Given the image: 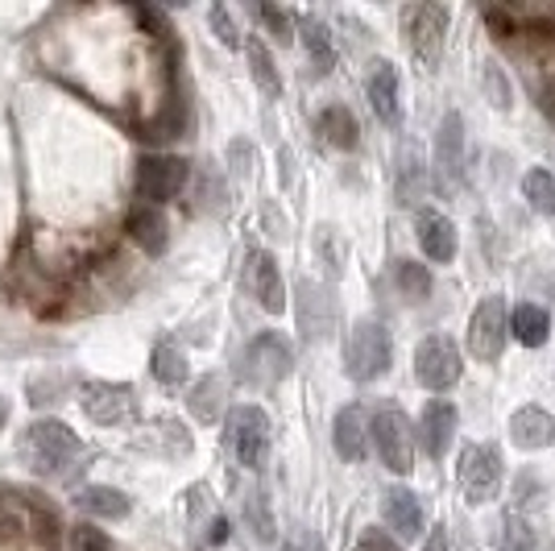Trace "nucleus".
I'll return each mask as SVG.
<instances>
[{"label": "nucleus", "instance_id": "4468645a", "mask_svg": "<svg viewBox=\"0 0 555 551\" xmlns=\"http://www.w3.org/2000/svg\"><path fill=\"white\" fill-rule=\"evenodd\" d=\"M456 423H461V414L452 402H427V411L418 419V439H423V452L431 460H443V452L452 448V439H456Z\"/></svg>", "mask_w": 555, "mask_h": 551}, {"label": "nucleus", "instance_id": "c9c22d12", "mask_svg": "<svg viewBox=\"0 0 555 551\" xmlns=\"http://www.w3.org/2000/svg\"><path fill=\"white\" fill-rule=\"evenodd\" d=\"M208 22H211V34H216L224 47H229V50L241 47V29H236V22H232V13L224 9V4H211Z\"/></svg>", "mask_w": 555, "mask_h": 551}, {"label": "nucleus", "instance_id": "c756f323", "mask_svg": "<svg viewBox=\"0 0 555 551\" xmlns=\"http://www.w3.org/2000/svg\"><path fill=\"white\" fill-rule=\"evenodd\" d=\"M249 71H254V79H257V88L266 95H278L282 92V79H278V67H274V59H270V50L261 47V42H249Z\"/></svg>", "mask_w": 555, "mask_h": 551}, {"label": "nucleus", "instance_id": "4c0bfd02", "mask_svg": "<svg viewBox=\"0 0 555 551\" xmlns=\"http://www.w3.org/2000/svg\"><path fill=\"white\" fill-rule=\"evenodd\" d=\"M257 17H261V25L278 38V47H286V42L295 38V34H291V17H286L282 9H274V4H257Z\"/></svg>", "mask_w": 555, "mask_h": 551}, {"label": "nucleus", "instance_id": "6e6552de", "mask_svg": "<svg viewBox=\"0 0 555 551\" xmlns=\"http://www.w3.org/2000/svg\"><path fill=\"white\" fill-rule=\"evenodd\" d=\"M373 439H377V457L390 473H411L415 469V436H411V419L402 411H377L373 419Z\"/></svg>", "mask_w": 555, "mask_h": 551}, {"label": "nucleus", "instance_id": "aec40b11", "mask_svg": "<svg viewBox=\"0 0 555 551\" xmlns=\"http://www.w3.org/2000/svg\"><path fill=\"white\" fill-rule=\"evenodd\" d=\"M386 523H390L393 535H402V539H418L423 527H427V518H423V502H418L411 489H390L386 494Z\"/></svg>", "mask_w": 555, "mask_h": 551}, {"label": "nucleus", "instance_id": "f3484780", "mask_svg": "<svg viewBox=\"0 0 555 551\" xmlns=\"http://www.w3.org/2000/svg\"><path fill=\"white\" fill-rule=\"evenodd\" d=\"M365 92H370V108L373 116L382 120V125H398L402 120V100H398V71L393 63H377L370 75V84H365Z\"/></svg>", "mask_w": 555, "mask_h": 551}, {"label": "nucleus", "instance_id": "2eb2a0df", "mask_svg": "<svg viewBox=\"0 0 555 551\" xmlns=\"http://www.w3.org/2000/svg\"><path fill=\"white\" fill-rule=\"evenodd\" d=\"M509 439L514 448L522 452H539V448H552L555 444V419L543 407H518L509 414Z\"/></svg>", "mask_w": 555, "mask_h": 551}, {"label": "nucleus", "instance_id": "f704fd0d", "mask_svg": "<svg viewBox=\"0 0 555 551\" xmlns=\"http://www.w3.org/2000/svg\"><path fill=\"white\" fill-rule=\"evenodd\" d=\"M29 530L38 535L42 548H59V518L50 514L47 505H38V502L29 505Z\"/></svg>", "mask_w": 555, "mask_h": 551}, {"label": "nucleus", "instance_id": "37998d69", "mask_svg": "<svg viewBox=\"0 0 555 551\" xmlns=\"http://www.w3.org/2000/svg\"><path fill=\"white\" fill-rule=\"evenodd\" d=\"M531 551H555V543H552V539H543V535H534Z\"/></svg>", "mask_w": 555, "mask_h": 551}, {"label": "nucleus", "instance_id": "e433bc0d", "mask_svg": "<svg viewBox=\"0 0 555 551\" xmlns=\"http://www.w3.org/2000/svg\"><path fill=\"white\" fill-rule=\"evenodd\" d=\"M70 551H113V539L92 523H83L70 530Z\"/></svg>", "mask_w": 555, "mask_h": 551}, {"label": "nucleus", "instance_id": "a211bd4d", "mask_svg": "<svg viewBox=\"0 0 555 551\" xmlns=\"http://www.w3.org/2000/svg\"><path fill=\"white\" fill-rule=\"evenodd\" d=\"M125 229H129V236H133V245H141L150 257L166 253L170 225H166V216L158 212V207H150V204L133 207V212H129V220H125Z\"/></svg>", "mask_w": 555, "mask_h": 551}, {"label": "nucleus", "instance_id": "39448f33", "mask_svg": "<svg viewBox=\"0 0 555 551\" xmlns=\"http://www.w3.org/2000/svg\"><path fill=\"white\" fill-rule=\"evenodd\" d=\"M229 444L236 460L245 464V469H266V460H270V419L261 407H232L229 414Z\"/></svg>", "mask_w": 555, "mask_h": 551}, {"label": "nucleus", "instance_id": "ea45409f", "mask_svg": "<svg viewBox=\"0 0 555 551\" xmlns=\"http://www.w3.org/2000/svg\"><path fill=\"white\" fill-rule=\"evenodd\" d=\"M357 551H402L398 543H393V535H386V530H365L361 539H357Z\"/></svg>", "mask_w": 555, "mask_h": 551}, {"label": "nucleus", "instance_id": "72a5a7b5", "mask_svg": "<svg viewBox=\"0 0 555 551\" xmlns=\"http://www.w3.org/2000/svg\"><path fill=\"white\" fill-rule=\"evenodd\" d=\"M481 84H486V95L493 108H509V84L506 75H502V67L493 63V59H486L481 63Z\"/></svg>", "mask_w": 555, "mask_h": 551}, {"label": "nucleus", "instance_id": "a878e982", "mask_svg": "<svg viewBox=\"0 0 555 551\" xmlns=\"http://www.w3.org/2000/svg\"><path fill=\"white\" fill-rule=\"evenodd\" d=\"M423 162H418L415 145L398 154V204H418L423 200Z\"/></svg>", "mask_w": 555, "mask_h": 551}, {"label": "nucleus", "instance_id": "20e7f679", "mask_svg": "<svg viewBox=\"0 0 555 551\" xmlns=\"http://www.w3.org/2000/svg\"><path fill=\"white\" fill-rule=\"evenodd\" d=\"M461 494L468 505H486L493 502L498 494H502V477H506V469H502V452L498 448H489V444H473V448H464L461 452Z\"/></svg>", "mask_w": 555, "mask_h": 551}, {"label": "nucleus", "instance_id": "2f4dec72", "mask_svg": "<svg viewBox=\"0 0 555 551\" xmlns=\"http://www.w3.org/2000/svg\"><path fill=\"white\" fill-rule=\"evenodd\" d=\"M245 523L254 527V535L261 543H274L278 539L274 514H270V505H266V494H249V498H245Z\"/></svg>", "mask_w": 555, "mask_h": 551}, {"label": "nucleus", "instance_id": "5701e85b", "mask_svg": "<svg viewBox=\"0 0 555 551\" xmlns=\"http://www.w3.org/2000/svg\"><path fill=\"white\" fill-rule=\"evenodd\" d=\"M509 328H514V336L527 348H539L552 336V316H547V307H539V303H518L514 316H509Z\"/></svg>", "mask_w": 555, "mask_h": 551}, {"label": "nucleus", "instance_id": "c03bdc74", "mask_svg": "<svg viewBox=\"0 0 555 551\" xmlns=\"http://www.w3.org/2000/svg\"><path fill=\"white\" fill-rule=\"evenodd\" d=\"M4 423H9V398L0 394V427H4Z\"/></svg>", "mask_w": 555, "mask_h": 551}, {"label": "nucleus", "instance_id": "473e14b6", "mask_svg": "<svg viewBox=\"0 0 555 551\" xmlns=\"http://www.w3.org/2000/svg\"><path fill=\"white\" fill-rule=\"evenodd\" d=\"M315 245H320V257H324V266H327V274H340L345 270V241L336 236V229L332 225H324V229L315 232Z\"/></svg>", "mask_w": 555, "mask_h": 551}, {"label": "nucleus", "instance_id": "9b49d317", "mask_svg": "<svg viewBox=\"0 0 555 551\" xmlns=\"http://www.w3.org/2000/svg\"><path fill=\"white\" fill-rule=\"evenodd\" d=\"M79 402H83V414L100 427H120L138 414V394L133 386H120V382H95L83 390Z\"/></svg>", "mask_w": 555, "mask_h": 551}, {"label": "nucleus", "instance_id": "bb28decb", "mask_svg": "<svg viewBox=\"0 0 555 551\" xmlns=\"http://www.w3.org/2000/svg\"><path fill=\"white\" fill-rule=\"evenodd\" d=\"M393 282H398L402 299H411V303H423L431 295V270H427L423 261H411V257L393 266Z\"/></svg>", "mask_w": 555, "mask_h": 551}, {"label": "nucleus", "instance_id": "58836bf2", "mask_svg": "<svg viewBox=\"0 0 555 551\" xmlns=\"http://www.w3.org/2000/svg\"><path fill=\"white\" fill-rule=\"evenodd\" d=\"M534 535H539V530H531L522 518H506V539H502V548L506 551H531Z\"/></svg>", "mask_w": 555, "mask_h": 551}, {"label": "nucleus", "instance_id": "9d476101", "mask_svg": "<svg viewBox=\"0 0 555 551\" xmlns=\"http://www.w3.org/2000/svg\"><path fill=\"white\" fill-rule=\"evenodd\" d=\"M186 187V162L175 154H150L138 162V195L150 200V207L175 200Z\"/></svg>", "mask_w": 555, "mask_h": 551}, {"label": "nucleus", "instance_id": "423d86ee", "mask_svg": "<svg viewBox=\"0 0 555 551\" xmlns=\"http://www.w3.org/2000/svg\"><path fill=\"white\" fill-rule=\"evenodd\" d=\"M506 332H509L506 299H502V295H489V299L477 303V311L468 316V353H473L477 361H498L502 348H506Z\"/></svg>", "mask_w": 555, "mask_h": 551}, {"label": "nucleus", "instance_id": "b1692460", "mask_svg": "<svg viewBox=\"0 0 555 551\" xmlns=\"http://www.w3.org/2000/svg\"><path fill=\"white\" fill-rule=\"evenodd\" d=\"M79 505L92 514V518H108V523H116V518H125L129 514V498L120 494V489H113V485H88L83 494H79Z\"/></svg>", "mask_w": 555, "mask_h": 551}, {"label": "nucleus", "instance_id": "393cba45", "mask_svg": "<svg viewBox=\"0 0 555 551\" xmlns=\"http://www.w3.org/2000/svg\"><path fill=\"white\" fill-rule=\"evenodd\" d=\"M302 47H307V63L315 67V75H332L336 67V47H332V34L324 22H302Z\"/></svg>", "mask_w": 555, "mask_h": 551}, {"label": "nucleus", "instance_id": "a19ab883", "mask_svg": "<svg viewBox=\"0 0 555 551\" xmlns=\"http://www.w3.org/2000/svg\"><path fill=\"white\" fill-rule=\"evenodd\" d=\"M486 22L493 25V29H498V38H509V34H514V22H509V17L502 13V9H489Z\"/></svg>", "mask_w": 555, "mask_h": 551}, {"label": "nucleus", "instance_id": "7c9ffc66", "mask_svg": "<svg viewBox=\"0 0 555 551\" xmlns=\"http://www.w3.org/2000/svg\"><path fill=\"white\" fill-rule=\"evenodd\" d=\"M154 377H158L163 386L186 382V357L175 345H158L154 348Z\"/></svg>", "mask_w": 555, "mask_h": 551}, {"label": "nucleus", "instance_id": "f8f14e48", "mask_svg": "<svg viewBox=\"0 0 555 551\" xmlns=\"http://www.w3.org/2000/svg\"><path fill=\"white\" fill-rule=\"evenodd\" d=\"M464 183V120L461 113H448L436 129V187L456 191Z\"/></svg>", "mask_w": 555, "mask_h": 551}, {"label": "nucleus", "instance_id": "7ed1b4c3", "mask_svg": "<svg viewBox=\"0 0 555 551\" xmlns=\"http://www.w3.org/2000/svg\"><path fill=\"white\" fill-rule=\"evenodd\" d=\"M398 22H402V42L411 47V54L423 67H436L443 54V38H448V9L418 0L398 13Z\"/></svg>", "mask_w": 555, "mask_h": 551}, {"label": "nucleus", "instance_id": "4be33fe9", "mask_svg": "<svg viewBox=\"0 0 555 551\" xmlns=\"http://www.w3.org/2000/svg\"><path fill=\"white\" fill-rule=\"evenodd\" d=\"M315 125H320L327 145H336V150H357V141H361V125L345 104H327Z\"/></svg>", "mask_w": 555, "mask_h": 551}, {"label": "nucleus", "instance_id": "c85d7f7f", "mask_svg": "<svg viewBox=\"0 0 555 551\" xmlns=\"http://www.w3.org/2000/svg\"><path fill=\"white\" fill-rule=\"evenodd\" d=\"M522 195H527V204H531L534 212L555 216V175L552 170H531V175L522 179Z\"/></svg>", "mask_w": 555, "mask_h": 551}, {"label": "nucleus", "instance_id": "79ce46f5", "mask_svg": "<svg viewBox=\"0 0 555 551\" xmlns=\"http://www.w3.org/2000/svg\"><path fill=\"white\" fill-rule=\"evenodd\" d=\"M423 551H452V543H448V530H431L427 535V543H423Z\"/></svg>", "mask_w": 555, "mask_h": 551}, {"label": "nucleus", "instance_id": "6ab92c4d", "mask_svg": "<svg viewBox=\"0 0 555 551\" xmlns=\"http://www.w3.org/2000/svg\"><path fill=\"white\" fill-rule=\"evenodd\" d=\"M249 286H254V299L278 316L282 307H286V286H282V274H278V261L270 253H254V261H249Z\"/></svg>", "mask_w": 555, "mask_h": 551}, {"label": "nucleus", "instance_id": "412c9836", "mask_svg": "<svg viewBox=\"0 0 555 551\" xmlns=\"http://www.w3.org/2000/svg\"><path fill=\"white\" fill-rule=\"evenodd\" d=\"M370 427H365V414L361 407H345V411L336 414V423H332V444H336V452L345 460H365L370 452V436H365Z\"/></svg>", "mask_w": 555, "mask_h": 551}, {"label": "nucleus", "instance_id": "1a4fd4ad", "mask_svg": "<svg viewBox=\"0 0 555 551\" xmlns=\"http://www.w3.org/2000/svg\"><path fill=\"white\" fill-rule=\"evenodd\" d=\"M461 348L452 345L448 336H427L415 353V373L418 382L427 386V390H452L456 382H461Z\"/></svg>", "mask_w": 555, "mask_h": 551}, {"label": "nucleus", "instance_id": "f257e3e1", "mask_svg": "<svg viewBox=\"0 0 555 551\" xmlns=\"http://www.w3.org/2000/svg\"><path fill=\"white\" fill-rule=\"evenodd\" d=\"M17 452L22 460L34 469V473H42V477H63L75 457L83 452V444L79 436L70 432L67 423H59V419H38V423H29L17 439Z\"/></svg>", "mask_w": 555, "mask_h": 551}, {"label": "nucleus", "instance_id": "ddd939ff", "mask_svg": "<svg viewBox=\"0 0 555 551\" xmlns=\"http://www.w3.org/2000/svg\"><path fill=\"white\" fill-rule=\"evenodd\" d=\"M332 323H336V303H332V291L315 286L311 278L299 282V328L307 341H324L332 336Z\"/></svg>", "mask_w": 555, "mask_h": 551}, {"label": "nucleus", "instance_id": "0eeeda50", "mask_svg": "<svg viewBox=\"0 0 555 551\" xmlns=\"http://www.w3.org/2000/svg\"><path fill=\"white\" fill-rule=\"evenodd\" d=\"M291 366H295L291 345L278 332H261V336L249 341L245 357H241V377H249L254 386H274L291 373Z\"/></svg>", "mask_w": 555, "mask_h": 551}, {"label": "nucleus", "instance_id": "f03ea898", "mask_svg": "<svg viewBox=\"0 0 555 551\" xmlns=\"http://www.w3.org/2000/svg\"><path fill=\"white\" fill-rule=\"evenodd\" d=\"M393 361V341L386 323L357 320L345 341V373L352 382H377Z\"/></svg>", "mask_w": 555, "mask_h": 551}, {"label": "nucleus", "instance_id": "dca6fc26", "mask_svg": "<svg viewBox=\"0 0 555 551\" xmlns=\"http://www.w3.org/2000/svg\"><path fill=\"white\" fill-rule=\"evenodd\" d=\"M418 245L431 261H452L456 249H461V236H456V225L443 216V212H418Z\"/></svg>", "mask_w": 555, "mask_h": 551}, {"label": "nucleus", "instance_id": "cd10ccee", "mask_svg": "<svg viewBox=\"0 0 555 551\" xmlns=\"http://www.w3.org/2000/svg\"><path fill=\"white\" fill-rule=\"evenodd\" d=\"M220 407H224V377H220V373H208V377L191 390V411H195V419L211 423V419L220 414Z\"/></svg>", "mask_w": 555, "mask_h": 551}]
</instances>
